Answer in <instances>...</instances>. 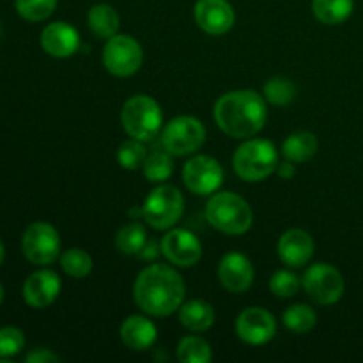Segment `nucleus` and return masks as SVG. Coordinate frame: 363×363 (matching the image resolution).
<instances>
[{
	"label": "nucleus",
	"mask_w": 363,
	"mask_h": 363,
	"mask_svg": "<svg viewBox=\"0 0 363 363\" xmlns=\"http://www.w3.org/2000/svg\"><path fill=\"white\" fill-rule=\"evenodd\" d=\"M184 294L186 287L181 275L165 264H152L142 269L133 286L135 303L155 318H165L181 308Z\"/></svg>",
	"instance_id": "1"
},
{
	"label": "nucleus",
	"mask_w": 363,
	"mask_h": 363,
	"mask_svg": "<svg viewBox=\"0 0 363 363\" xmlns=\"http://www.w3.org/2000/svg\"><path fill=\"white\" fill-rule=\"evenodd\" d=\"M268 110L264 98L255 91H233L215 105V121L220 130L234 138H252L264 128Z\"/></svg>",
	"instance_id": "2"
},
{
	"label": "nucleus",
	"mask_w": 363,
	"mask_h": 363,
	"mask_svg": "<svg viewBox=\"0 0 363 363\" xmlns=\"http://www.w3.org/2000/svg\"><path fill=\"white\" fill-rule=\"evenodd\" d=\"M206 218L216 230L229 236H240L250 230L254 213L248 202L233 191H220L209 199Z\"/></svg>",
	"instance_id": "3"
},
{
	"label": "nucleus",
	"mask_w": 363,
	"mask_h": 363,
	"mask_svg": "<svg viewBox=\"0 0 363 363\" xmlns=\"http://www.w3.org/2000/svg\"><path fill=\"white\" fill-rule=\"evenodd\" d=\"M233 165L241 179L247 183H259L277 170L279 152L273 142L250 138L236 149Z\"/></svg>",
	"instance_id": "4"
},
{
	"label": "nucleus",
	"mask_w": 363,
	"mask_h": 363,
	"mask_svg": "<svg viewBox=\"0 0 363 363\" xmlns=\"http://www.w3.org/2000/svg\"><path fill=\"white\" fill-rule=\"evenodd\" d=\"M121 123L131 138L140 142L155 140L162 130L163 113L158 101L149 96H133L128 99L121 112Z\"/></svg>",
	"instance_id": "5"
},
{
	"label": "nucleus",
	"mask_w": 363,
	"mask_h": 363,
	"mask_svg": "<svg viewBox=\"0 0 363 363\" xmlns=\"http://www.w3.org/2000/svg\"><path fill=\"white\" fill-rule=\"evenodd\" d=\"M183 209V194L172 184H160L145 199L142 206V216L151 227L165 230L179 222Z\"/></svg>",
	"instance_id": "6"
},
{
	"label": "nucleus",
	"mask_w": 363,
	"mask_h": 363,
	"mask_svg": "<svg viewBox=\"0 0 363 363\" xmlns=\"http://www.w3.org/2000/svg\"><path fill=\"white\" fill-rule=\"evenodd\" d=\"M206 140V128L195 117L181 116L170 121L162 133V147L172 156L197 152Z\"/></svg>",
	"instance_id": "7"
},
{
	"label": "nucleus",
	"mask_w": 363,
	"mask_h": 363,
	"mask_svg": "<svg viewBox=\"0 0 363 363\" xmlns=\"http://www.w3.org/2000/svg\"><path fill=\"white\" fill-rule=\"evenodd\" d=\"M144 60L140 43L126 34H116L106 39L103 50V64L113 77H131L137 73Z\"/></svg>",
	"instance_id": "8"
},
{
	"label": "nucleus",
	"mask_w": 363,
	"mask_h": 363,
	"mask_svg": "<svg viewBox=\"0 0 363 363\" xmlns=\"http://www.w3.org/2000/svg\"><path fill=\"white\" fill-rule=\"evenodd\" d=\"M303 289L307 296L318 305H333L342 298L346 284H344L342 273L332 264L318 262L305 272Z\"/></svg>",
	"instance_id": "9"
},
{
	"label": "nucleus",
	"mask_w": 363,
	"mask_h": 363,
	"mask_svg": "<svg viewBox=\"0 0 363 363\" xmlns=\"http://www.w3.org/2000/svg\"><path fill=\"white\" fill-rule=\"evenodd\" d=\"M21 250L27 261L35 266H48L60 254V238L55 227L46 222H34L25 229Z\"/></svg>",
	"instance_id": "10"
},
{
	"label": "nucleus",
	"mask_w": 363,
	"mask_h": 363,
	"mask_svg": "<svg viewBox=\"0 0 363 363\" xmlns=\"http://www.w3.org/2000/svg\"><path fill=\"white\" fill-rule=\"evenodd\" d=\"M183 181L191 194L211 195L222 186L223 169L211 156H195L184 165Z\"/></svg>",
	"instance_id": "11"
},
{
	"label": "nucleus",
	"mask_w": 363,
	"mask_h": 363,
	"mask_svg": "<svg viewBox=\"0 0 363 363\" xmlns=\"http://www.w3.org/2000/svg\"><path fill=\"white\" fill-rule=\"evenodd\" d=\"M236 333L243 342L252 344V346H262L275 337L277 321L264 308H245L236 319Z\"/></svg>",
	"instance_id": "12"
},
{
	"label": "nucleus",
	"mask_w": 363,
	"mask_h": 363,
	"mask_svg": "<svg viewBox=\"0 0 363 363\" xmlns=\"http://www.w3.org/2000/svg\"><path fill=\"white\" fill-rule=\"evenodd\" d=\"M162 252L172 264L190 268L201 261L202 245L190 230L174 229L163 236Z\"/></svg>",
	"instance_id": "13"
},
{
	"label": "nucleus",
	"mask_w": 363,
	"mask_h": 363,
	"mask_svg": "<svg viewBox=\"0 0 363 363\" xmlns=\"http://www.w3.org/2000/svg\"><path fill=\"white\" fill-rule=\"evenodd\" d=\"M194 18L199 27L211 35L225 34L236 21L233 6L227 0H197Z\"/></svg>",
	"instance_id": "14"
},
{
	"label": "nucleus",
	"mask_w": 363,
	"mask_h": 363,
	"mask_svg": "<svg viewBox=\"0 0 363 363\" xmlns=\"http://www.w3.org/2000/svg\"><path fill=\"white\" fill-rule=\"evenodd\" d=\"M218 279L227 291L241 294L250 289L254 282V266L247 255L240 252H230L223 255L218 266Z\"/></svg>",
	"instance_id": "15"
},
{
	"label": "nucleus",
	"mask_w": 363,
	"mask_h": 363,
	"mask_svg": "<svg viewBox=\"0 0 363 363\" xmlns=\"http://www.w3.org/2000/svg\"><path fill=\"white\" fill-rule=\"evenodd\" d=\"M59 275L52 269H39L32 273L23 284V300L32 308H46L59 298L60 293Z\"/></svg>",
	"instance_id": "16"
},
{
	"label": "nucleus",
	"mask_w": 363,
	"mask_h": 363,
	"mask_svg": "<svg viewBox=\"0 0 363 363\" xmlns=\"http://www.w3.org/2000/svg\"><path fill=\"white\" fill-rule=\"evenodd\" d=\"M41 46L48 55L66 59L80 48V35L73 25L66 21H55V23L46 25L43 30Z\"/></svg>",
	"instance_id": "17"
},
{
	"label": "nucleus",
	"mask_w": 363,
	"mask_h": 363,
	"mask_svg": "<svg viewBox=\"0 0 363 363\" xmlns=\"http://www.w3.org/2000/svg\"><path fill=\"white\" fill-rule=\"evenodd\" d=\"M279 257L291 268H301L314 255V240L301 229H291L280 236L277 245Z\"/></svg>",
	"instance_id": "18"
},
{
	"label": "nucleus",
	"mask_w": 363,
	"mask_h": 363,
	"mask_svg": "<svg viewBox=\"0 0 363 363\" xmlns=\"http://www.w3.org/2000/svg\"><path fill=\"white\" fill-rule=\"evenodd\" d=\"M156 335L158 330L155 323L144 315H130L121 326V340L131 351L149 350L156 342Z\"/></svg>",
	"instance_id": "19"
},
{
	"label": "nucleus",
	"mask_w": 363,
	"mask_h": 363,
	"mask_svg": "<svg viewBox=\"0 0 363 363\" xmlns=\"http://www.w3.org/2000/svg\"><path fill=\"white\" fill-rule=\"evenodd\" d=\"M179 321L190 332H206L215 323V311L204 300H191L179 311Z\"/></svg>",
	"instance_id": "20"
},
{
	"label": "nucleus",
	"mask_w": 363,
	"mask_h": 363,
	"mask_svg": "<svg viewBox=\"0 0 363 363\" xmlns=\"http://www.w3.org/2000/svg\"><path fill=\"white\" fill-rule=\"evenodd\" d=\"M87 20L92 34L103 39L113 38L121 25L119 14L108 4H96V6H92L91 11H89Z\"/></svg>",
	"instance_id": "21"
},
{
	"label": "nucleus",
	"mask_w": 363,
	"mask_h": 363,
	"mask_svg": "<svg viewBox=\"0 0 363 363\" xmlns=\"http://www.w3.org/2000/svg\"><path fill=\"white\" fill-rule=\"evenodd\" d=\"M282 152L289 162L303 163L318 152V138H315L314 133H308V131L293 133L284 142Z\"/></svg>",
	"instance_id": "22"
},
{
	"label": "nucleus",
	"mask_w": 363,
	"mask_h": 363,
	"mask_svg": "<svg viewBox=\"0 0 363 363\" xmlns=\"http://www.w3.org/2000/svg\"><path fill=\"white\" fill-rule=\"evenodd\" d=\"M354 0H314V16L325 25L344 23L353 14Z\"/></svg>",
	"instance_id": "23"
},
{
	"label": "nucleus",
	"mask_w": 363,
	"mask_h": 363,
	"mask_svg": "<svg viewBox=\"0 0 363 363\" xmlns=\"http://www.w3.org/2000/svg\"><path fill=\"white\" fill-rule=\"evenodd\" d=\"M145 243H147V233H145L144 225L137 222L121 227L116 236L117 250L124 255H140Z\"/></svg>",
	"instance_id": "24"
},
{
	"label": "nucleus",
	"mask_w": 363,
	"mask_h": 363,
	"mask_svg": "<svg viewBox=\"0 0 363 363\" xmlns=\"http://www.w3.org/2000/svg\"><path fill=\"white\" fill-rule=\"evenodd\" d=\"M142 169H144V176L151 183H163L174 172L172 155L165 149H155L152 152H147V158H145Z\"/></svg>",
	"instance_id": "25"
},
{
	"label": "nucleus",
	"mask_w": 363,
	"mask_h": 363,
	"mask_svg": "<svg viewBox=\"0 0 363 363\" xmlns=\"http://www.w3.org/2000/svg\"><path fill=\"white\" fill-rule=\"evenodd\" d=\"M315 323H318V315H315L314 308L308 307V305H293L284 312V325L296 335L311 332Z\"/></svg>",
	"instance_id": "26"
},
{
	"label": "nucleus",
	"mask_w": 363,
	"mask_h": 363,
	"mask_svg": "<svg viewBox=\"0 0 363 363\" xmlns=\"http://www.w3.org/2000/svg\"><path fill=\"white\" fill-rule=\"evenodd\" d=\"M211 357V346L202 337H184L177 344V360L183 363H208Z\"/></svg>",
	"instance_id": "27"
},
{
	"label": "nucleus",
	"mask_w": 363,
	"mask_h": 363,
	"mask_svg": "<svg viewBox=\"0 0 363 363\" xmlns=\"http://www.w3.org/2000/svg\"><path fill=\"white\" fill-rule=\"evenodd\" d=\"M60 266L73 279H85L92 272V257L82 248H69L60 257Z\"/></svg>",
	"instance_id": "28"
},
{
	"label": "nucleus",
	"mask_w": 363,
	"mask_h": 363,
	"mask_svg": "<svg viewBox=\"0 0 363 363\" xmlns=\"http://www.w3.org/2000/svg\"><path fill=\"white\" fill-rule=\"evenodd\" d=\"M264 98L272 105L286 106L296 98V85L284 77H275L266 82L264 85Z\"/></svg>",
	"instance_id": "29"
},
{
	"label": "nucleus",
	"mask_w": 363,
	"mask_h": 363,
	"mask_svg": "<svg viewBox=\"0 0 363 363\" xmlns=\"http://www.w3.org/2000/svg\"><path fill=\"white\" fill-rule=\"evenodd\" d=\"M145 158H147V149H145L144 142L137 140V138L123 142L119 151H117V162L126 170L140 169L144 165Z\"/></svg>",
	"instance_id": "30"
},
{
	"label": "nucleus",
	"mask_w": 363,
	"mask_h": 363,
	"mask_svg": "<svg viewBox=\"0 0 363 363\" xmlns=\"http://www.w3.org/2000/svg\"><path fill=\"white\" fill-rule=\"evenodd\" d=\"M18 14L27 21H43L53 14L57 0H14Z\"/></svg>",
	"instance_id": "31"
},
{
	"label": "nucleus",
	"mask_w": 363,
	"mask_h": 363,
	"mask_svg": "<svg viewBox=\"0 0 363 363\" xmlns=\"http://www.w3.org/2000/svg\"><path fill=\"white\" fill-rule=\"evenodd\" d=\"M269 289L277 298H291L300 289V279L287 269H279L269 280Z\"/></svg>",
	"instance_id": "32"
},
{
	"label": "nucleus",
	"mask_w": 363,
	"mask_h": 363,
	"mask_svg": "<svg viewBox=\"0 0 363 363\" xmlns=\"http://www.w3.org/2000/svg\"><path fill=\"white\" fill-rule=\"evenodd\" d=\"M25 346L23 332L14 326L0 328V358H11L20 353Z\"/></svg>",
	"instance_id": "33"
},
{
	"label": "nucleus",
	"mask_w": 363,
	"mask_h": 363,
	"mask_svg": "<svg viewBox=\"0 0 363 363\" xmlns=\"http://www.w3.org/2000/svg\"><path fill=\"white\" fill-rule=\"evenodd\" d=\"M25 362L27 363H55V362H59V357H57L55 353H52L50 350H41V347H38V350L30 351V353L25 357Z\"/></svg>",
	"instance_id": "34"
},
{
	"label": "nucleus",
	"mask_w": 363,
	"mask_h": 363,
	"mask_svg": "<svg viewBox=\"0 0 363 363\" xmlns=\"http://www.w3.org/2000/svg\"><path fill=\"white\" fill-rule=\"evenodd\" d=\"M277 172H279V176L282 177V179H291V177L294 176V172H296V169H294L293 162H284V163H279L277 165Z\"/></svg>",
	"instance_id": "35"
},
{
	"label": "nucleus",
	"mask_w": 363,
	"mask_h": 363,
	"mask_svg": "<svg viewBox=\"0 0 363 363\" xmlns=\"http://www.w3.org/2000/svg\"><path fill=\"white\" fill-rule=\"evenodd\" d=\"M158 247H156V243H145V247H144V250L140 252V257H144V259H152V257H156V255H158Z\"/></svg>",
	"instance_id": "36"
},
{
	"label": "nucleus",
	"mask_w": 363,
	"mask_h": 363,
	"mask_svg": "<svg viewBox=\"0 0 363 363\" xmlns=\"http://www.w3.org/2000/svg\"><path fill=\"white\" fill-rule=\"evenodd\" d=\"M4 257H6V250H4V243H2V240H0V266H2Z\"/></svg>",
	"instance_id": "37"
},
{
	"label": "nucleus",
	"mask_w": 363,
	"mask_h": 363,
	"mask_svg": "<svg viewBox=\"0 0 363 363\" xmlns=\"http://www.w3.org/2000/svg\"><path fill=\"white\" fill-rule=\"evenodd\" d=\"M2 301H4V287L0 286V305H2Z\"/></svg>",
	"instance_id": "38"
},
{
	"label": "nucleus",
	"mask_w": 363,
	"mask_h": 363,
	"mask_svg": "<svg viewBox=\"0 0 363 363\" xmlns=\"http://www.w3.org/2000/svg\"><path fill=\"white\" fill-rule=\"evenodd\" d=\"M0 35H2V25H0Z\"/></svg>",
	"instance_id": "39"
}]
</instances>
